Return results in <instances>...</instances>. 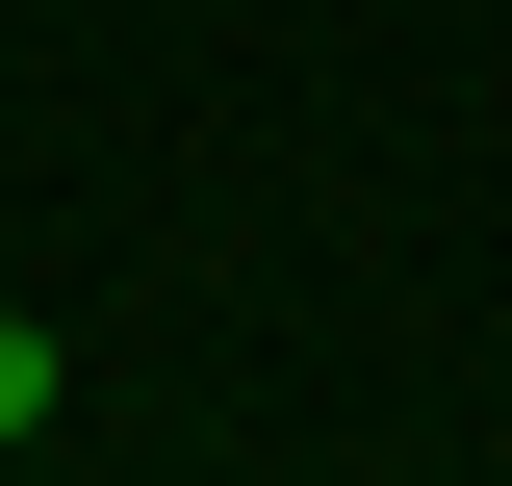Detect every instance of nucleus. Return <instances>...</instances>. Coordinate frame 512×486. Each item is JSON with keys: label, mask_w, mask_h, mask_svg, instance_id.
I'll list each match as a JSON object with an SVG mask.
<instances>
[{"label": "nucleus", "mask_w": 512, "mask_h": 486, "mask_svg": "<svg viewBox=\"0 0 512 486\" xmlns=\"http://www.w3.org/2000/svg\"><path fill=\"white\" fill-rule=\"evenodd\" d=\"M52 384H77V359L26 333V307H0V435H52Z\"/></svg>", "instance_id": "f257e3e1"}]
</instances>
